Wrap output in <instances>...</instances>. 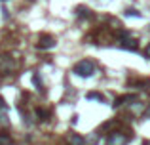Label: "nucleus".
<instances>
[{
	"label": "nucleus",
	"instance_id": "f257e3e1",
	"mask_svg": "<svg viewBox=\"0 0 150 145\" xmlns=\"http://www.w3.org/2000/svg\"><path fill=\"white\" fill-rule=\"evenodd\" d=\"M93 73H95V63L89 61V59H82L74 65V74H78V76H82V78L91 76Z\"/></svg>",
	"mask_w": 150,
	"mask_h": 145
},
{
	"label": "nucleus",
	"instance_id": "f03ea898",
	"mask_svg": "<svg viewBox=\"0 0 150 145\" xmlns=\"http://www.w3.org/2000/svg\"><path fill=\"white\" fill-rule=\"evenodd\" d=\"M127 143V136H124V132H112L106 138V145H125Z\"/></svg>",
	"mask_w": 150,
	"mask_h": 145
},
{
	"label": "nucleus",
	"instance_id": "7ed1b4c3",
	"mask_svg": "<svg viewBox=\"0 0 150 145\" xmlns=\"http://www.w3.org/2000/svg\"><path fill=\"white\" fill-rule=\"evenodd\" d=\"M53 46H55V40L50 34H42L40 40H38V48H53Z\"/></svg>",
	"mask_w": 150,
	"mask_h": 145
},
{
	"label": "nucleus",
	"instance_id": "20e7f679",
	"mask_svg": "<svg viewBox=\"0 0 150 145\" xmlns=\"http://www.w3.org/2000/svg\"><path fill=\"white\" fill-rule=\"evenodd\" d=\"M122 48H125V50H137V48H139V44H137V40L125 38V40H122Z\"/></svg>",
	"mask_w": 150,
	"mask_h": 145
},
{
	"label": "nucleus",
	"instance_id": "39448f33",
	"mask_svg": "<svg viewBox=\"0 0 150 145\" xmlns=\"http://www.w3.org/2000/svg\"><path fill=\"white\" fill-rule=\"evenodd\" d=\"M69 143L70 145H84V138L82 136H78V134H69Z\"/></svg>",
	"mask_w": 150,
	"mask_h": 145
},
{
	"label": "nucleus",
	"instance_id": "423d86ee",
	"mask_svg": "<svg viewBox=\"0 0 150 145\" xmlns=\"http://www.w3.org/2000/svg\"><path fill=\"white\" fill-rule=\"evenodd\" d=\"M127 101H137V96H124V97H118L114 105H124V103H127Z\"/></svg>",
	"mask_w": 150,
	"mask_h": 145
},
{
	"label": "nucleus",
	"instance_id": "0eeeda50",
	"mask_svg": "<svg viewBox=\"0 0 150 145\" xmlns=\"http://www.w3.org/2000/svg\"><path fill=\"white\" fill-rule=\"evenodd\" d=\"M86 97H88V99H97V101H103V96H101L99 92H89Z\"/></svg>",
	"mask_w": 150,
	"mask_h": 145
},
{
	"label": "nucleus",
	"instance_id": "6e6552de",
	"mask_svg": "<svg viewBox=\"0 0 150 145\" xmlns=\"http://www.w3.org/2000/svg\"><path fill=\"white\" fill-rule=\"evenodd\" d=\"M10 143H11L10 136H6V134H2V136H0V145H10Z\"/></svg>",
	"mask_w": 150,
	"mask_h": 145
},
{
	"label": "nucleus",
	"instance_id": "1a4fd4ad",
	"mask_svg": "<svg viewBox=\"0 0 150 145\" xmlns=\"http://www.w3.org/2000/svg\"><path fill=\"white\" fill-rule=\"evenodd\" d=\"M76 14L82 15V17H86V15H88V10H86L84 6H80V8H76Z\"/></svg>",
	"mask_w": 150,
	"mask_h": 145
},
{
	"label": "nucleus",
	"instance_id": "9d476101",
	"mask_svg": "<svg viewBox=\"0 0 150 145\" xmlns=\"http://www.w3.org/2000/svg\"><path fill=\"white\" fill-rule=\"evenodd\" d=\"M33 80H34V84H36V88L42 90V84H40V78H38V74H33Z\"/></svg>",
	"mask_w": 150,
	"mask_h": 145
},
{
	"label": "nucleus",
	"instance_id": "9b49d317",
	"mask_svg": "<svg viewBox=\"0 0 150 145\" xmlns=\"http://www.w3.org/2000/svg\"><path fill=\"white\" fill-rule=\"evenodd\" d=\"M144 56H146V57H148V59H150V44L146 46V48H144Z\"/></svg>",
	"mask_w": 150,
	"mask_h": 145
},
{
	"label": "nucleus",
	"instance_id": "f8f14e48",
	"mask_svg": "<svg viewBox=\"0 0 150 145\" xmlns=\"http://www.w3.org/2000/svg\"><path fill=\"white\" fill-rule=\"evenodd\" d=\"M38 115L42 116V120H46V111H42V109H38Z\"/></svg>",
	"mask_w": 150,
	"mask_h": 145
},
{
	"label": "nucleus",
	"instance_id": "ddd939ff",
	"mask_svg": "<svg viewBox=\"0 0 150 145\" xmlns=\"http://www.w3.org/2000/svg\"><path fill=\"white\" fill-rule=\"evenodd\" d=\"M144 116H146V119H150V107L146 109V113H144Z\"/></svg>",
	"mask_w": 150,
	"mask_h": 145
},
{
	"label": "nucleus",
	"instance_id": "4468645a",
	"mask_svg": "<svg viewBox=\"0 0 150 145\" xmlns=\"http://www.w3.org/2000/svg\"><path fill=\"white\" fill-rule=\"evenodd\" d=\"M0 105H4V99H2V97H0Z\"/></svg>",
	"mask_w": 150,
	"mask_h": 145
}]
</instances>
